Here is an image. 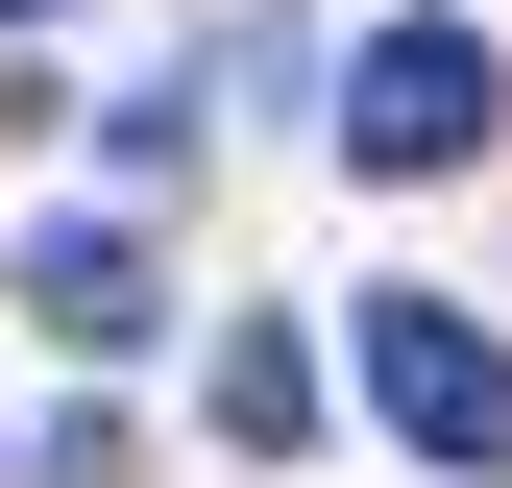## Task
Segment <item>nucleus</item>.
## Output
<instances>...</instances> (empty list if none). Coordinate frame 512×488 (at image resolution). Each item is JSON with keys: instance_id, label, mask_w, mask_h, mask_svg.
I'll return each mask as SVG.
<instances>
[{"instance_id": "obj_5", "label": "nucleus", "mask_w": 512, "mask_h": 488, "mask_svg": "<svg viewBox=\"0 0 512 488\" xmlns=\"http://www.w3.org/2000/svg\"><path fill=\"white\" fill-rule=\"evenodd\" d=\"M0 25H49V0H0Z\"/></svg>"}, {"instance_id": "obj_1", "label": "nucleus", "mask_w": 512, "mask_h": 488, "mask_svg": "<svg viewBox=\"0 0 512 488\" xmlns=\"http://www.w3.org/2000/svg\"><path fill=\"white\" fill-rule=\"evenodd\" d=\"M342 366H366V415H391L415 464L512 488V342L464 318V293H366V318H342Z\"/></svg>"}, {"instance_id": "obj_3", "label": "nucleus", "mask_w": 512, "mask_h": 488, "mask_svg": "<svg viewBox=\"0 0 512 488\" xmlns=\"http://www.w3.org/2000/svg\"><path fill=\"white\" fill-rule=\"evenodd\" d=\"M0 293H25V342H74V366H122V342L171 318V269H147V244H122V220H49V244H25V269H0Z\"/></svg>"}, {"instance_id": "obj_4", "label": "nucleus", "mask_w": 512, "mask_h": 488, "mask_svg": "<svg viewBox=\"0 0 512 488\" xmlns=\"http://www.w3.org/2000/svg\"><path fill=\"white\" fill-rule=\"evenodd\" d=\"M196 391H220V440H244V464H293V440H317V342H293V318H220Z\"/></svg>"}, {"instance_id": "obj_2", "label": "nucleus", "mask_w": 512, "mask_h": 488, "mask_svg": "<svg viewBox=\"0 0 512 488\" xmlns=\"http://www.w3.org/2000/svg\"><path fill=\"white\" fill-rule=\"evenodd\" d=\"M488 122H512V74H488V25H366V74H342V147L366 171H488Z\"/></svg>"}]
</instances>
